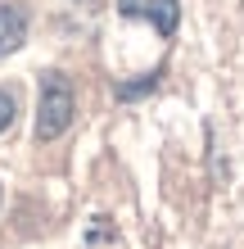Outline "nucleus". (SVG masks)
<instances>
[{"label": "nucleus", "instance_id": "nucleus-5", "mask_svg": "<svg viewBox=\"0 0 244 249\" xmlns=\"http://www.w3.org/2000/svg\"><path fill=\"white\" fill-rule=\"evenodd\" d=\"M14 109H18V105H14V95H9V91H0V131H9V127H14Z\"/></svg>", "mask_w": 244, "mask_h": 249}, {"label": "nucleus", "instance_id": "nucleus-4", "mask_svg": "<svg viewBox=\"0 0 244 249\" xmlns=\"http://www.w3.org/2000/svg\"><path fill=\"white\" fill-rule=\"evenodd\" d=\"M159 77H163V68H154V72H145L140 82H122L118 86V100H136V95H145V91H154L159 86Z\"/></svg>", "mask_w": 244, "mask_h": 249}, {"label": "nucleus", "instance_id": "nucleus-1", "mask_svg": "<svg viewBox=\"0 0 244 249\" xmlns=\"http://www.w3.org/2000/svg\"><path fill=\"white\" fill-rule=\"evenodd\" d=\"M73 113H77V100H73V86L59 68L41 72V95H36V141L50 145L59 141L68 127H73Z\"/></svg>", "mask_w": 244, "mask_h": 249}, {"label": "nucleus", "instance_id": "nucleus-2", "mask_svg": "<svg viewBox=\"0 0 244 249\" xmlns=\"http://www.w3.org/2000/svg\"><path fill=\"white\" fill-rule=\"evenodd\" d=\"M118 14L122 18H140V23H149L154 32L172 36L177 23H181V0H118Z\"/></svg>", "mask_w": 244, "mask_h": 249}, {"label": "nucleus", "instance_id": "nucleus-3", "mask_svg": "<svg viewBox=\"0 0 244 249\" xmlns=\"http://www.w3.org/2000/svg\"><path fill=\"white\" fill-rule=\"evenodd\" d=\"M27 41V9L23 5H5L0 0V54L18 50Z\"/></svg>", "mask_w": 244, "mask_h": 249}]
</instances>
